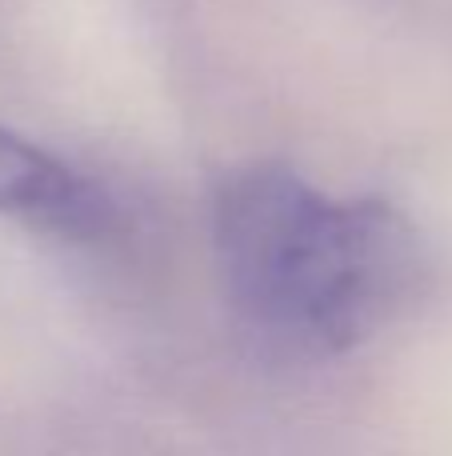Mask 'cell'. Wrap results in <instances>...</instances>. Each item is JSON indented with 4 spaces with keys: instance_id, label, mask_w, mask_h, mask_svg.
Listing matches in <instances>:
<instances>
[{
    "instance_id": "1",
    "label": "cell",
    "mask_w": 452,
    "mask_h": 456,
    "mask_svg": "<svg viewBox=\"0 0 452 456\" xmlns=\"http://www.w3.org/2000/svg\"><path fill=\"white\" fill-rule=\"evenodd\" d=\"M229 300L269 345L328 356L373 337L421 276L416 236L381 200H333L288 165H245L213 189Z\"/></svg>"
},
{
    "instance_id": "2",
    "label": "cell",
    "mask_w": 452,
    "mask_h": 456,
    "mask_svg": "<svg viewBox=\"0 0 452 456\" xmlns=\"http://www.w3.org/2000/svg\"><path fill=\"white\" fill-rule=\"evenodd\" d=\"M0 216L56 240L104 244L120 232L117 200L93 176L0 125Z\"/></svg>"
}]
</instances>
